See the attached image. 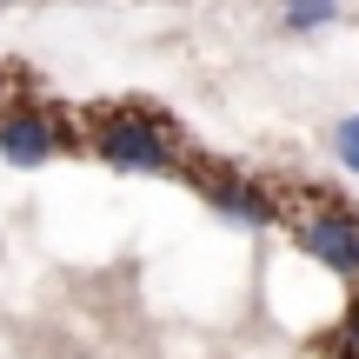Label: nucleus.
Instances as JSON below:
<instances>
[{
  "label": "nucleus",
  "mask_w": 359,
  "mask_h": 359,
  "mask_svg": "<svg viewBox=\"0 0 359 359\" xmlns=\"http://www.w3.org/2000/svg\"><path fill=\"white\" fill-rule=\"evenodd\" d=\"M87 147L120 173H173L180 167V140L160 120L133 114V107H107L100 120L87 127Z\"/></svg>",
  "instance_id": "1"
},
{
  "label": "nucleus",
  "mask_w": 359,
  "mask_h": 359,
  "mask_svg": "<svg viewBox=\"0 0 359 359\" xmlns=\"http://www.w3.org/2000/svg\"><path fill=\"white\" fill-rule=\"evenodd\" d=\"M293 240L306 246V259H320L339 280H359V213L353 206H313L293 226Z\"/></svg>",
  "instance_id": "2"
},
{
  "label": "nucleus",
  "mask_w": 359,
  "mask_h": 359,
  "mask_svg": "<svg viewBox=\"0 0 359 359\" xmlns=\"http://www.w3.org/2000/svg\"><path fill=\"white\" fill-rule=\"evenodd\" d=\"M60 154V127H53L40 107H13V114H0V160L7 167H47V160Z\"/></svg>",
  "instance_id": "3"
},
{
  "label": "nucleus",
  "mask_w": 359,
  "mask_h": 359,
  "mask_svg": "<svg viewBox=\"0 0 359 359\" xmlns=\"http://www.w3.org/2000/svg\"><path fill=\"white\" fill-rule=\"evenodd\" d=\"M200 193L226 219H240V226H273V219H280V206H273L253 180H240V173H200Z\"/></svg>",
  "instance_id": "4"
},
{
  "label": "nucleus",
  "mask_w": 359,
  "mask_h": 359,
  "mask_svg": "<svg viewBox=\"0 0 359 359\" xmlns=\"http://www.w3.org/2000/svg\"><path fill=\"white\" fill-rule=\"evenodd\" d=\"M333 20H339V7H326V0H299V7L280 13L286 34H320V27H333Z\"/></svg>",
  "instance_id": "5"
},
{
  "label": "nucleus",
  "mask_w": 359,
  "mask_h": 359,
  "mask_svg": "<svg viewBox=\"0 0 359 359\" xmlns=\"http://www.w3.org/2000/svg\"><path fill=\"white\" fill-rule=\"evenodd\" d=\"M333 154H339V167H346V173H359V114H346L333 127Z\"/></svg>",
  "instance_id": "6"
}]
</instances>
